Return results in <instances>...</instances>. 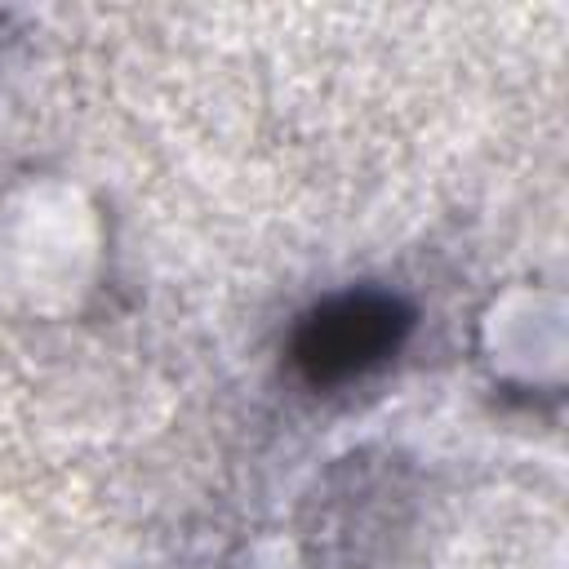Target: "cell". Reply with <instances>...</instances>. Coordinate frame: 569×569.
<instances>
[{
  "label": "cell",
  "mask_w": 569,
  "mask_h": 569,
  "mask_svg": "<svg viewBox=\"0 0 569 569\" xmlns=\"http://www.w3.org/2000/svg\"><path fill=\"white\" fill-rule=\"evenodd\" d=\"M409 329L413 311L396 293L347 289L298 320L289 338V360L311 387H342L387 365Z\"/></svg>",
  "instance_id": "cell-1"
}]
</instances>
